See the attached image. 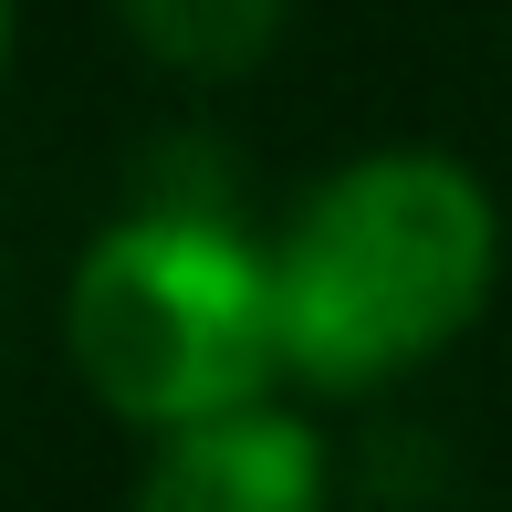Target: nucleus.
Returning a JSON list of instances; mask_svg holds the SVG:
<instances>
[{"mask_svg": "<svg viewBox=\"0 0 512 512\" xmlns=\"http://www.w3.org/2000/svg\"><path fill=\"white\" fill-rule=\"evenodd\" d=\"M492 262H502V220L460 157L439 147L356 157L293 209L283 251H272L283 366L314 387L398 377L492 304Z\"/></svg>", "mask_w": 512, "mask_h": 512, "instance_id": "f257e3e1", "label": "nucleus"}, {"mask_svg": "<svg viewBox=\"0 0 512 512\" xmlns=\"http://www.w3.org/2000/svg\"><path fill=\"white\" fill-rule=\"evenodd\" d=\"M63 335H74L84 387L157 439L262 408L272 366H283L272 262H251L199 209H147V220L105 230L74 272Z\"/></svg>", "mask_w": 512, "mask_h": 512, "instance_id": "f03ea898", "label": "nucleus"}, {"mask_svg": "<svg viewBox=\"0 0 512 512\" xmlns=\"http://www.w3.org/2000/svg\"><path fill=\"white\" fill-rule=\"evenodd\" d=\"M136 512H324V439L272 408L178 429L136 481Z\"/></svg>", "mask_w": 512, "mask_h": 512, "instance_id": "7ed1b4c3", "label": "nucleus"}, {"mask_svg": "<svg viewBox=\"0 0 512 512\" xmlns=\"http://www.w3.org/2000/svg\"><path fill=\"white\" fill-rule=\"evenodd\" d=\"M115 11L168 74H199V84L251 74L283 32V0H115Z\"/></svg>", "mask_w": 512, "mask_h": 512, "instance_id": "20e7f679", "label": "nucleus"}]
</instances>
